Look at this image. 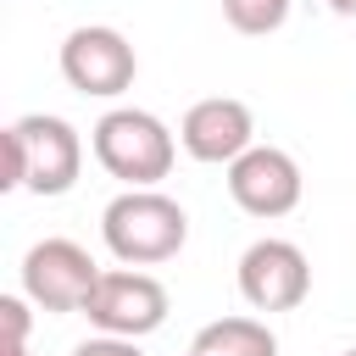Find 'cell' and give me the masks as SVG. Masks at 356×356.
<instances>
[{
  "mask_svg": "<svg viewBox=\"0 0 356 356\" xmlns=\"http://www.w3.org/2000/svg\"><path fill=\"white\" fill-rule=\"evenodd\" d=\"M189 356H200V350H189Z\"/></svg>",
  "mask_w": 356,
  "mask_h": 356,
  "instance_id": "obj_17",
  "label": "cell"
},
{
  "mask_svg": "<svg viewBox=\"0 0 356 356\" xmlns=\"http://www.w3.org/2000/svg\"><path fill=\"white\" fill-rule=\"evenodd\" d=\"M222 17L239 33H273L289 17V0H222Z\"/></svg>",
  "mask_w": 356,
  "mask_h": 356,
  "instance_id": "obj_11",
  "label": "cell"
},
{
  "mask_svg": "<svg viewBox=\"0 0 356 356\" xmlns=\"http://www.w3.org/2000/svg\"><path fill=\"white\" fill-rule=\"evenodd\" d=\"M100 284V267L72 239H39L22 256V295L44 312H83Z\"/></svg>",
  "mask_w": 356,
  "mask_h": 356,
  "instance_id": "obj_4",
  "label": "cell"
},
{
  "mask_svg": "<svg viewBox=\"0 0 356 356\" xmlns=\"http://www.w3.org/2000/svg\"><path fill=\"white\" fill-rule=\"evenodd\" d=\"M134 72H139L134 44H128L117 28H72L67 44H61V78H67L78 95L111 100V95L134 89Z\"/></svg>",
  "mask_w": 356,
  "mask_h": 356,
  "instance_id": "obj_6",
  "label": "cell"
},
{
  "mask_svg": "<svg viewBox=\"0 0 356 356\" xmlns=\"http://www.w3.org/2000/svg\"><path fill=\"white\" fill-rule=\"evenodd\" d=\"M83 317L100 328V334H117V339H145L167 323V289L150 278V273H100Z\"/></svg>",
  "mask_w": 356,
  "mask_h": 356,
  "instance_id": "obj_5",
  "label": "cell"
},
{
  "mask_svg": "<svg viewBox=\"0 0 356 356\" xmlns=\"http://www.w3.org/2000/svg\"><path fill=\"white\" fill-rule=\"evenodd\" d=\"M83 167V139L61 117H17L6 128V189H33V195H67Z\"/></svg>",
  "mask_w": 356,
  "mask_h": 356,
  "instance_id": "obj_1",
  "label": "cell"
},
{
  "mask_svg": "<svg viewBox=\"0 0 356 356\" xmlns=\"http://www.w3.org/2000/svg\"><path fill=\"white\" fill-rule=\"evenodd\" d=\"M328 6H334L339 17H356V0H328Z\"/></svg>",
  "mask_w": 356,
  "mask_h": 356,
  "instance_id": "obj_14",
  "label": "cell"
},
{
  "mask_svg": "<svg viewBox=\"0 0 356 356\" xmlns=\"http://www.w3.org/2000/svg\"><path fill=\"white\" fill-rule=\"evenodd\" d=\"M345 356H356V350H345Z\"/></svg>",
  "mask_w": 356,
  "mask_h": 356,
  "instance_id": "obj_16",
  "label": "cell"
},
{
  "mask_svg": "<svg viewBox=\"0 0 356 356\" xmlns=\"http://www.w3.org/2000/svg\"><path fill=\"white\" fill-rule=\"evenodd\" d=\"M228 195L239 211L273 222V217H289L300 206V167L289 150L278 145H250L234 167H228Z\"/></svg>",
  "mask_w": 356,
  "mask_h": 356,
  "instance_id": "obj_7",
  "label": "cell"
},
{
  "mask_svg": "<svg viewBox=\"0 0 356 356\" xmlns=\"http://www.w3.org/2000/svg\"><path fill=\"white\" fill-rule=\"evenodd\" d=\"M72 356H145L134 339H117V334H100V339H83L72 345Z\"/></svg>",
  "mask_w": 356,
  "mask_h": 356,
  "instance_id": "obj_13",
  "label": "cell"
},
{
  "mask_svg": "<svg viewBox=\"0 0 356 356\" xmlns=\"http://www.w3.org/2000/svg\"><path fill=\"white\" fill-rule=\"evenodd\" d=\"M195 350L200 356H278V339L256 317H222L195 334Z\"/></svg>",
  "mask_w": 356,
  "mask_h": 356,
  "instance_id": "obj_10",
  "label": "cell"
},
{
  "mask_svg": "<svg viewBox=\"0 0 356 356\" xmlns=\"http://www.w3.org/2000/svg\"><path fill=\"white\" fill-rule=\"evenodd\" d=\"M172 156H178V145H172L167 122L150 117V111H139V106L106 111V117L95 122V161H100L111 178H122L128 189L161 184V178L172 172Z\"/></svg>",
  "mask_w": 356,
  "mask_h": 356,
  "instance_id": "obj_3",
  "label": "cell"
},
{
  "mask_svg": "<svg viewBox=\"0 0 356 356\" xmlns=\"http://www.w3.org/2000/svg\"><path fill=\"white\" fill-rule=\"evenodd\" d=\"M239 295L256 312H295L312 295V267L306 250L289 239H256L239 256Z\"/></svg>",
  "mask_w": 356,
  "mask_h": 356,
  "instance_id": "obj_8",
  "label": "cell"
},
{
  "mask_svg": "<svg viewBox=\"0 0 356 356\" xmlns=\"http://www.w3.org/2000/svg\"><path fill=\"white\" fill-rule=\"evenodd\" d=\"M250 134H256V117H250V106L234 100V95L195 100V106L184 111V128H178L184 150H189L195 161H211V167H222V161L234 167V161L250 150Z\"/></svg>",
  "mask_w": 356,
  "mask_h": 356,
  "instance_id": "obj_9",
  "label": "cell"
},
{
  "mask_svg": "<svg viewBox=\"0 0 356 356\" xmlns=\"http://www.w3.org/2000/svg\"><path fill=\"white\" fill-rule=\"evenodd\" d=\"M0 356H28V345H0Z\"/></svg>",
  "mask_w": 356,
  "mask_h": 356,
  "instance_id": "obj_15",
  "label": "cell"
},
{
  "mask_svg": "<svg viewBox=\"0 0 356 356\" xmlns=\"http://www.w3.org/2000/svg\"><path fill=\"white\" fill-rule=\"evenodd\" d=\"M0 345H28V306L17 295H0Z\"/></svg>",
  "mask_w": 356,
  "mask_h": 356,
  "instance_id": "obj_12",
  "label": "cell"
},
{
  "mask_svg": "<svg viewBox=\"0 0 356 356\" xmlns=\"http://www.w3.org/2000/svg\"><path fill=\"white\" fill-rule=\"evenodd\" d=\"M100 234H106V250L128 267H156L167 256L184 250L189 239V217L178 200L156 195V189H122L106 211H100Z\"/></svg>",
  "mask_w": 356,
  "mask_h": 356,
  "instance_id": "obj_2",
  "label": "cell"
}]
</instances>
